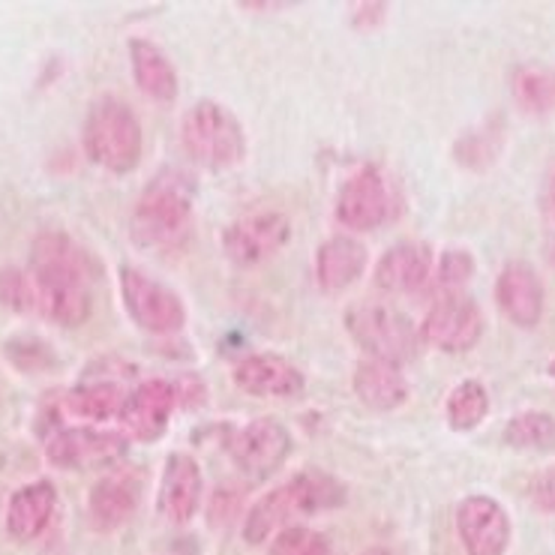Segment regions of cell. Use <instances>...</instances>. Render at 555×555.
<instances>
[{"label":"cell","mask_w":555,"mask_h":555,"mask_svg":"<svg viewBox=\"0 0 555 555\" xmlns=\"http://www.w3.org/2000/svg\"><path fill=\"white\" fill-rule=\"evenodd\" d=\"M346 499H349L346 483L334 475L319 472V468L297 472L295 478L273 487L271 492H264L259 502L246 511L244 541L259 546V543L271 541L273 534L292 529L297 517L336 511L346 504Z\"/></svg>","instance_id":"cell-1"},{"label":"cell","mask_w":555,"mask_h":555,"mask_svg":"<svg viewBox=\"0 0 555 555\" xmlns=\"http://www.w3.org/2000/svg\"><path fill=\"white\" fill-rule=\"evenodd\" d=\"M195 217V183L181 168H163L139 195L132 237L151 249H178L190 241Z\"/></svg>","instance_id":"cell-2"},{"label":"cell","mask_w":555,"mask_h":555,"mask_svg":"<svg viewBox=\"0 0 555 555\" xmlns=\"http://www.w3.org/2000/svg\"><path fill=\"white\" fill-rule=\"evenodd\" d=\"M81 147L93 166L112 175H130L144 154V132L130 103L115 93L93 100L81 124Z\"/></svg>","instance_id":"cell-3"},{"label":"cell","mask_w":555,"mask_h":555,"mask_svg":"<svg viewBox=\"0 0 555 555\" xmlns=\"http://www.w3.org/2000/svg\"><path fill=\"white\" fill-rule=\"evenodd\" d=\"M181 144L195 166L207 171L234 168L246 156V132L241 120L217 100H202L183 115Z\"/></svg>","instance_id":"cell-4"},{"label":"cell","mask_w":555,"mask_h":555,"mask_svg":"<svg viewBox=\"0 0 555 555\" xmlns=\"http://www.w3.org/2000/svg\"><path fill=\"white\" fill-rule=\"evenodd\" d=\"M346 331L363 349V358H378L388 363H409L421 351V331L405 312L393 310L378 300H363L346 312Z\"/></svg>","instance_id":"cell-5"},{"label":"cell","mask_w":555,"mask_h":555,"mask_svg":"<svg viewBox=\"0 0 555 555\" xmlns=\"http://www.w3.org/2000/svg\"><path fill=\"white\" fill-rule=\"evenodd\" d=\"M117 285H120L124 310L132 319V324L142 327L144 334L168 336L183 331V324H186V307H183L178 292H171L159 280H151L147 273L132 268V264H120Z\"/></svg>","instance_id":"cell-6"},{"label":"cell","mask_w":555,"mask_h":555,"mask_svg":"<svg viewBox=\"0 0 555 555\" xmlns=\"http://www.w3.org/2000/svg\"><path fill=\"white\" fill-rule=\"evenodd\" d=\"M27 271L46 288H85L100 276V264L66 232H39L30 244Z\"/></svg>","instance_id":"cell-7"},{"label":"cell","mask_w":555,"mask_h":555,"mask_svg":"<svg viewBox=\"0 0 555 555\" xmlns=\"http://www.w3.org/2000/svg\"><path fill=\"white\" fill-rule=\"evenodd\" d=\"M421 343L429 349L448 351V354H463L475 349L483 336V312H480L475 297L453 292L441 295L421 322Z\"/></svg>","instance_id":"cell-8"},{"label":"cell","mask_w":555,"mask_h":555,"mask_svg":"<svg viewBox=\"0 0 555 555\" xmlns=\"http://www.w3.org/2000/svg\"><path fill=\"white\" fill-rule=\"evenodd\" d=\"M397 195L390 190L388 178L378 168L366 166L354 171L349 181L343 183L336 198V222L346 225V232H375L393 217Z\"/></svg>","instance_id":"cell-9"},{"label":"cell","mask_w":555,"mask_h":555,"mask_svg":"<svg viewBox=\"0 0 555 555\" xmlns=\"http://www.w3.org/2000/svg\"><path fill=\"white\" fill-rule=\"evenodd\" d=\"M130 451V439L115 429L96 426H57L46 439V456L57 468H100L120 463Z\"/></svg>","instance_id":"cell-10"},{"label":"cell","mask_w":555,"mask_h":555,"mask_svg":"<svg viewBox=\"0 0 555 555\" xmlns=\"http://www.w3.org/2000/svg\"><path fill=\"white\" fill-rule=\"evenodd\" d=\"M232 463L249 480H268L280 472L292 453V433L276 417H256L249 424L237 426L229 436Z\"/></svg>","instance_id":"cell-11"},{"label":"cell","mask_w":555,"mask_h":555,"mask_svg":"<svg viewBox=\"0 0 555 555\" xmlns=\"http://www.w3.org/2000/svg\"><path fill=\"white\" fill-rule=\"evenodd\" d=\"M292 237V222L283 210H256L234 220L222 232V253L237 268H256L273 259Z\"/></svg>","instance_id":"cell-12"},{"label":"cell","mask_w":555,"mask_h":555,"mask_svg":"<svg viewBox=\"0 0 555 555\" xmlns=\"http://www.w3.org/2000/svg\"><path fill=\"white\" fill-rule=\"evenodd\" d=\"M178 388L175 382L168 378H147L139 382L135 388L127 393L124 402V412H120V433L127 439L144 441V444H154L166 436L168 424H171V414L178 409Z\"/></svg>","instance_id":"cell-13"},{"label":"cell","mask_w":555,"mask_h":555,"mask_svg":"<svg viewBox=\"0 0 555 555\" xmlns=\"http://www.w3.org/2000/svg\"><path fill=\"white\" fill-rule=\"evenodd\" d=\"M456 534L468 555H504L511 546V517L490 495H468L456 507Z\"/></svg>","instance_id":"cell-14"},{"label":"cell","mask_w":555,"mask_h":555,"mask_svg":"<svg viewBox=\"0 0 555 555\" xmlns=\"http://www.w3.org/2000/svg\"><path fill=\"white\" fill-rule=\"evenodd\" d=\"M232 378L244 393L259 400H295L307 388V378L295 363L273 351H256L241 358L234 363Z\"/></svg>","instance_id":"cell-15"},{"label":"cell","mask_w":555,"mask_h":555,"mask_svg":"<svg viewBox=\"0 0 555 555\" xmlns=\"http://www.w3.org/2000/svg\"><path fill=\"white\" fill-rule=\"evenodd\" d=\"M202 492H205V478L195 456L178 451L168 453L159 475V495H156V507L163 519H168L171 526H186L202 507Z\"/></svg>","instance_id":"cell-16"},{"label":"cell","mask_w":555,"mask_h":555,"mask_svg":"<svg viewBox=\"0 0 555 555\" xmlns=\"http://www.w3.org/2000/svg\"><path fill=\"white\" fill-rule=\"evenodd\" d=\"M495 304L507 322L522 331L538 327L546 307V292L529 261H507L495 280Z\"/></svg>","instance_id":"cell-17"},{"label":"cell","mask_w":555,"mask_h":555,"mask_svg":"<svg viewBox=\"0 0 555 555\" xmlns=\"http://www.w3.org/2000/svg\"><path fill=\"white\" fill-rule=\"evenodd\" d=\"M142 502V475L135 468H117L93 483L88 495V517L96 531H115L135 514Z\"/></svg>","instance_id":"cell-18"},{"label":"cell","mask_w":555,"mask_h":555,"mask_svg":"<svg viewBox=\"0 0 555 555\" xmlns=\"http://www.w3.org/2000/svg\"><path fill=\"white\" fill-rule=\"evenodd\" d=\"M433 271H436L433 249L417 241H402L382 253V259L375 261L373 280L382 292L390 295H414L433 280Z\"/></svg>","instance_id":"cell-19"},{"label":"cell","mask_w":555,"mask_h":555,"mask_svg":"<svg viewBox=\"0 0 555 555\" xmlns=\"http://www.w3.org/2000/svg\"><path fill=\"white\" fill-rule=\"evenodd\" d=\"M54 511H57V490L52 480L39 478L10 495L7 504V531L18 543L37 541L42 531L49 529Z\"/></svg>","instance_id":"cell-20"},{"label":"cell","mask_w":555,"mask_h":555,"mask_svg":"<svg viewBox=\"0 0 555 555\" xmlns=\"http://www.w3.org/2000/svg\"><path fill=\"white\" fill-rule=\"evenodd\" d=\"M366 264H370V253L358 237L334 234L315 253V283L322 285L327 295L346 292L361 280Z\"/></svg>","instance_id":"cell-21"},{"label":"cell","mask_w":555,"mask_h":555,"mask_svg":"<svg viewBox=\"0 0 555 555\" xmlns=\"http://www.w3.org/2000/svg\"><path fill=\"white\" fill-rule=\"evenodd\" d=\"M351 388L363 409L370 412H393L409 400V378L402 373V366L378 361V358H363L358 363Z\"/></svg>","instance_id":"cell-22"},{"label":"cell","mask_w":555,"mask_h":555,"mask_svg":"<svg viewBox=\"0 0 555 555\" xmlns=\"http://www.w3.org/2000/svg\"><path fill=\"white\" fill-rule=\"evenodd\" d=\"M130 66H132V78H135V88L154 100V103H175L178 93H181V81H178V69L175 64L168 61V54L151 42V39L132 37L130 46Z\"/></svg>","instance_id":"cell-23"},{"label":"cell","mask_w":555,"mask_h":555,"mask_svg":"<svg viewBox=\"0 0 555 555\" xmlns=\"http://www.w3.org/2000/svg\"><path fill=\"white\" fill-rule=\"evenodd\" d=\"M124 402H127V390L120 388V382H112V378H93V382H85V385H78L66 393V409L76 417L93 421V424H105L112 417H120Z\"/></svg>","instance_id":"cell-24"},{"label":"cell","mask_w":555,"mask_h":555,"mask_svg":"<svg viewBox=\"0 0 555 555\" xmlns=\"http://www.w3.org/2000/svg\"><path fill=\"white\" fill-rule=\"evenodd\" d=\"M504 151V117H492L475 130L463 132L453 144V159L456 166L468 171H487L499 163Z\"/></svg>","instance_id":"cell-25"},{"label":"cell","mask_w":555,"mask_h":555,"mask_svg":"<svg viewBox=\"0 0 555 555\" xmlns=\"http://www.w3.org/2000/svg\"><path fill=\"white\" fill-rule=\"evenodd\" d=\"M511 93L522 112L529 115H550L555 112V66L526 64L514 69Z\"/></svg>","instance_id":"cell-26"},{"label":"cell","mask_w":555,"mask_h":555,"mask_svg":"<svg viewBox=\"0 0 555 555\" xmlns=\"http://www.w3.org/2000/svg\"><path fill=\"white\" fill-rule=\"evenodd\" d=\"M502 439L507 448H517V451L555 453V417L550 412H538V409L514 414L504 424Z\"/></svg>","instance_id":"cell-27"},{"label":"cell","mask_w":555,"mask_h":555,"mask_svg":"<svg viewBox=\"0 0 555 555\" xmlns=\"http://www.w3.org/2000/svg\"><path fill=\"white\" fill-rule=\"evenodd\" d=\"M490 414V393L478 378H465L451 390V397L444 402V417L448 426L456 433H472L478 429Z\"/></svg>","instance_id":"cell-28"},{"label":"cell","mask_w":555,"mask_h":555,"mask_svg":"<svg viewBox=\"0 0 555 555\" xmlns=\"http://www.w3.org/2000/svg\"><path fill=\"white\" fill-rule=\"evenodd\" d=\"M0 307L18 315H39V285L25 268H0Z\"/></svg>","instance_id":"cell-29"},{"label":"cell","mask_w":555,"mask_h":555,"mask_svg":"<svg viewBox=\"0 0 555 555\" xmlns=\"http://www.w3.org/2000/svg\"><path fill=\"white\" fill-rule=\"evenodd\" d=\"M7 358L22 370V373H49L54 370V351L46 346V339H39V336H13V339H7Z\"/></svg>","instance_id":"cell-30"},{"label":"cell","mask_w":555,"mask_h":555,"mask_svg":"<svg viewBox=\"0 0 555 555\" xmlns=\"http://www.w3.org/2000/svg\"><path fill=\"white\" fill-rule=\"evenodd\" d=\"M478 271V261L475 256L468 253V249H444L441 253V259L436 261V285H439L444 295H453V292H460L465 283H472V276Z\"/></svg>","instance_id":"cell-31"},{"label":"cell","mask_w":555,"mask_h":555,"mask_svg":"<svg viewBox=\"0 0 555 555\" xmlns=\"http://www.w3.org/2000/svg\"><path fill=\"white\" fill-rule=\"evenodd\" d=\"M271 555H334V550L319 531L307 529V526H292L273 538Z\"/></svg>","instance_id":"cell-32"},{"label":"cell","mask_w":555,"mask_h":555,"mask_svg":"<svg viewBox=\"0 0 555 555\" xmlns=\"http://www.w3.org/2000/svg\"><path fill=\"white\" fill-rule=\"evenodd\" d=\"M529 495L534 507H541L543 514H555V468H546L531 478Z\"/></svg>","instance_id":"cell-33"},{"label":"cell","mask_w":555,"mask_h":555,"mask_svg":"<svg viewBox=\"0 0 555 555\" xmlns=\"http://www.w3.org/2000/svg\"><path fill=\"white\" fill-rule=\"evenodd\" d=\"M237 507H241V492H234L232 487H222L210 502V522L214 526H229L234 514H237Z\"/></svg>","instance_id":"cell-34"},{"label":"cell","mask_w":555,"mask_h":555,"mask_svg":"<svg viewBox=\"0 0 555 555\" xmlns=\"http://www.w3.org/2000/svg\"><path fill=\"white\" fill-rule=\"evenodd\" d=\"M385 15H388V3H358L354 7V25L370 30V27L382 25Z\"/></svg>","instance_id":"cell-35"},{"label":"cell","mask_w":555,"mask_h":555,"mask_svg":"<svg viewBox=\"0 0 555 555\" xmlns=\"http://www.w3.org/2000/svg\"><path fill=\"white\" fill-rule=\"evenodd\" d=\"M546 205H550V210L555 214V171L553 178H550V190H546Z\"/></svg>","instance_id":"cell-36"},{"label":"cell","mask_w":555,"mask_h":555,"mask_svg":"<svg viewBox=\"0 0 555 555\" xmlns=\"http://www.w3.org/2000/svg\"><path fill=\"white\" fill-rule=\"evenodd\" d=\"M361 555H397V553H393V550H388V546H370V550Z\"/></svg>","instance_id":"cell-37"},{"label":"cell","mask_w":555,"mask_h":555,"mask_svg":"<svg viewBox=\"0 0 555 555\" xmlns=\"http://www.w3.org/2000/svg\"><path fill=\"white\" fill-rule=\"evenodd\" d=\"M546 256H550V261L555 264V234H553V241H550V246H546Z\"/></svg>","instance_id":"cell-38"},{"label":"cell","mask_w":555,"mask_h":555,"mask_svg":"<svg viewBox=\"0 0 555 555\" xmlns=\"http://www.w3.org/2000/svg\"><path fill=\"white\" fill-rule=\"evenodd\" d=\"M546 373H550L555 378V358H553V361H550V366H546Z\"/></svg>","instance_id":"cell-39"}]
</instances>
